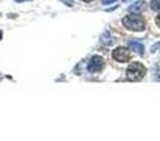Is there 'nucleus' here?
<instances>
[{
	"label": "nucleus",
	"mask_w": 160,
	"mask_h": 141,
	"mask_svg": "<svg viewBox=\"0 0 160 141\" xmlns=\"http://www.w3.org/2000/svg\"><path fill=\"white\" fill-rule=\"evenodd\" d=\"M82 2H86V3H88V2H93V0H82Z\"/></svg>",
	"instance_id": "14"
},
{
	"label": "nucleus",
	"mask_w": 160,
	"mask_h": 141,
	"mask_svg": "<svg viewBox=\"0 0 160 141\" xmlns=\"http://www.w3.org/2000/svg\"><path fill=\"white\" fill-rule=\"evenodd\" d=\"M160 48V42H158V44H155L153 45L152 48H150V51H152V52H158V50Z\"/></svg>",
	"instance_id": "9"
},
{
	"label": "nucleus",
	"mask_w": 160,
	"mask_h": 141,
	"mask_svg": "<svg viewBox=\"0 0 160 141\" xmlns=\"http://www.w3.org/2000/svg\"><path fill=\"white\" fill-rule=\"evenodd\" d=\"M14 2H17V3H22V2H28V0H14Z\"/></svg>",
	"instance_id": "13"
},
{
	"label": "nucleus",
	"mask_w": 160,
	"mask_h": 141,
	"mask_svg": "<svg viewBox=\"0 0 160 141\" xmlns=\"http://www.w3.org/2000/svg\"><path fill=\"white\" fill-rule=\"evenodd\" d=\"M100 40H101V42H102V44H104V45H110V44H112V42H114L112 37H111V34L108 33V31H107V33H104V34H102V35H101V38H100Z\"/></svg>",
	"instance_id": "7"
},
{
	"label": "nucleus",
	"mask_w": 160,
	"mask_h": 141,
	"mask_svg": "<svg viewBox=\"0 0 160 141\" xmlns=\"http://www.w3.org/2000/svg\"><path fill=\"white\" fill-rule=\"evenodd\" d=\"M128 47L131 48V51L139 54V55H143L145 52V47L141 41H136V40H128Z\"/></svg>",
	"instance_id": "5"
},
{
	"label": "nucleus",
	"mask_w": 160,
	"mask_h": 141,
	"mask_svg": "<svg viewBox=\"0 0 160 141\" xmlns=\"http://www.w3.org/2000/svg\"><path fill=\"white\" fill-rule=\"evenodd\" d=\"M112 58L118 62H128L131 59V52H129V48H125V47H118L112 51Z\"/></svg>",
	"instance_id": "4"
},
{
	"label": "nucleus",
	"mask_w": 160,
	"mask_h": 141,
	"mask_svg": "<svg viewBox=\"0 0 160 141\" xmlns=\"http://www.w3.org/2000/svg\"><path fill=\"white\" fill-rule=\"evenodd\" d=\"M102 68H104V59H102V57H100V55L91 57L90 61H88V64H87V71L96 73V72L101 71Z\"/></svg>",
	"instance_id": "3"
},
{
	"label": "nucleus",
	"mask_w": 160,
	"mask_h": 141,
	"mask_svg": "<svg viewBox=\"0 0 160 141\" xmlns=\"http://www.w3.org/2000/svg\"><path fill=\"white\" fill-rule=\"evenodd\" d=\"M122 24L125 28L131 31H143L145 30V20L138 14H128L122 19Z\"/></svg>",
	"instance_id": "1"
},
{
	"label": "nucleus",
	"mask_w": 160,
	"mask_h": 141,
	"mask_svg": "<svg viewBox=\"0 0 160 141\" xmlns=\"http://www.w3.org/2000/svg\"><path fill=\"white\" fill-rule=\"evenodd\" d=\"M146 73V68L141 64V62H132L129 67L127 68V78L129 80H141Z\"/></svg>",
	"instance_id": "2"
},
{
	"label": "nucleus",
	"mask_w": 160,
	"mask_h": 141,
	"mask_svg": "<svg viewBox=\"0 0 160 141\" xmlns=\"http://www.w3.org/2000/svg\"><path fill=\"white\" fill-rule=\"evenodd\" d=\"M114 2H117V0H101V3L102 4H111V3H114Z\"/></svg>",
	"instance_id": "10"
},
{
	"label": "nucleus",
	"mask_w": 160,
	"mask_h": 141,
	"mask_svg": "<svg viewBox=\"0 0 160 141\" xmlns=\"http://www.w3.org/2000/svg\"><path fill=\"white\" fill-rule=\"evenodd\" d=\"M2 37H3V34H2V31H0V40H2Z\"/></svg>",
	"instance_id": "15"
},
{
	"label": "nucleus",
	"mask_w": 160,
	"mask_h": 141,
	"mask_svg": "<svg viewBox=\"0 0 160 141\" xmlns=\"http://www.w3.org/2000/svg\"><path fill=\"white\" fill-rule=\"evenodd\" d=\"M62 2H63V3H66V4L69 6V7H72V6H75V4H73V2H72V0H62Z\"/></svg>",
	"instance_id": "11"
},
{
	"label": "nucleus",
	"mask_w": 160,
	"mask_h": 141,
	"mask_svg": "<svg viewBox=\"0 0 160 141\" xmlns=\"http://www.w3.org/2000/svg\"><path fill=\"white\" fill-rule=\"evenodd\" d=\"M156 24H158V27L160 28V13L156 16Z\"/></svg>",
	"instance_id": "12"
},
{
	"label": "nucleus",
	"mask_w": 160,
	"mask_h": 141,
	"mask_svg": "<svg viewBox=\"0 0 160 141\" xmlns=\"http://www.w3.org/2000/svg\"><path fill=\"white\" fill-rule=\"evenodd\" d=\"M125 2H128V0H125Z\"/></svg>",
	"instance_id": "16"
},
{
	"label": "nucleus",
	"mask_w": 160,
	"mask_h": 141,
	"mask_svg": "<svg viewBox=\"0 0 160 141\" xmlns=\"http://www.w3.org/2000/svg\"><path fill=\"white\" fill-rule=\"evenodd\" d=\"M150 8L155 11L160 10V0H150Z\"/></svg>",
	"instance_id": "8"
},
{
	"label": "nucleus",
	"mask_w": 160,
	"mask_h": 141,
	"mask_svg": "<svg viewBox=\"0 0 160 141\" xmlns=\"http://www.w3.org/2000/svg\"><path fill=\"white\" fill-rule=\"evenodd\" d=\"M145 4H146V3L142 2V0H141V2L133 3L132 6H129V11H131V13H141V11L145 8Z\"/></svg>",
	"instance_id": "6"
}]
</instances>
